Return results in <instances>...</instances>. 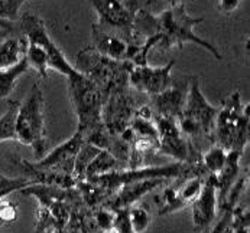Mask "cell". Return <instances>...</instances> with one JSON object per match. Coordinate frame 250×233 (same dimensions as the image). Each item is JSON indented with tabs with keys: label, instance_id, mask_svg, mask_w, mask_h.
<instances>
[{
	"label": "cell",
	"instance_id": "obj_21",
	"mask_svg": "<svg viewBox=\"0 0 250 233\" xmlns=\"http://www.w3.org/2000/svg\"><path fill=\"white\" fill-rule=\"evenodd\" d=\"M226 160H227V151L218 144L213 145L204 154V166L211 173V176H217L221 171V168L226 164Z\"/></svg>",
	"mask_w": 250,
	"mask_h": 233
},
{
	"label": "cell",
	"instance_id": "obj_3",
	"mask_svg": "<svg viewBox=\"0 0 250 233\" xmlns=\"http://www.w3.org/2000/svg\"><path fill=\"white\" fill-rule=\"evenodd\" d=\"M16 141L34 150L36 160L45 156L46 134H45V100L43 92L36 82L29 90L16 114Z\"/></svg>",
	"mask_w": 250,
	"mask_h": 233
},
{
	"label": "cell",
	"instance_id": "obj_20",
	"mask_svg": "<svg viewBox=\"0 0 250 233\" xmlns=\"http://www.w3.org/2000/svg\"><path fill=\"white\" fill-rule=\"evenodd\" d=\"M114 157L107 153V151H99V154L90 161V164L85 168V174L88 176V179L96 177V176H102L110 173L114 167Z\"/></svg>",
	"mask_w": 250,
	"mask_h": 233
},
{
	"label": "cell",
	"instance_id": "obj_18",
	"mask_svg": "<svg viewBox=\"0 0 250 233\" xmlns=\"http://www.w3.org/2000/svg\"><path fill=\"white\" fill-rule=\"evenodd\" d=\"M25 59L29 65V69H34L38 72L39 76L46 78L48 76V55L46 52L36 43L28 42L26 45V51H25Z\"/></svg>",
	"mask_w": 250,
	"mask_h": 233
},
{
	"label": "cell",
	"instance_id": "obj_7",
	"mask_svg": "<svg viewBox=\"0 0 250 233\" xmlns=\"http://www.w3.org/2000/svg\"><path fill=\"white\" fill-rule=\"evenodd\" d=\"M21 28L26 42H32L39 45L48 55V67L64 75L65 78H71L80 73V71L67 59L64 52L55 43V40L48 34L43 20L34 13H23L21 19Z\"/></svg>",
	"mask_w": 250,
	"mask_h": 233
},
{
	"label": "cell",
	"instance_id": "obj_25",
	"mask_svg": "<svg viewBox=\"0 0 250 233\" xmlns=\"http://www.w3.org/2000/svg\"><path fill=\"white\" fill-rule=\"evenodd\" d=\"M18 206L16 203L7 200L6 197L0 199V226L12 225L18 220Z\"/></svg>",
	"mask_w": 250,
	"mask_h": 233
},
{
	"label": "cell",
	"instance_id": "obj_11",
	"mask_svg": "<svg viewBox=\"0 0 250 233\" xmlns=\"http://www.w3.org/2000/svg\"><path fill=\"white\" fill-rule=\"evenodd\" d=\"M158 131V147L162 154L171 156L178 161H185L189 156V147L184 140L178 120L168 117H155Z\"/></svg>",
	"mask_w": 250,
	"mask_h": 233
},
{
	"label": "cell",
	"instance_id": "obj_23",
	"mask_svg": "<svg viewBox=\"0 0 250 233\" xmlns=\"http://www.w3.org/2000/svg\"><path fill=\"white\" fill-rule=\"evenodd\" d=\"M129 217H130V223H132L135 233L145 232L150 223V216H149L147 210L141 206L129 207Z\"/></svg>",
	"mask_w": 250,
	"mask_h": 233
},
{
	"label": "cell",
	"instance_id": "obj_27",
	"mask_svg": "<svg viewBox=\"0 0 250 233\" xmlns=\"http://www.w3.org/2000/svg\"><path fill=\"white\" fill-rule=\"evenodd\" d=\"M239 3H240V0H220L218 7L224 13H231L239 7Z\"/></svg>",
	"mask_w": 250,
	"mask_h": 233
},
{
	"label": "cell",
	"instance_id": "obj_10",
	"mask_svg": "<svg viewBox=\"0 0 250 233\" xmlns=\"http://www.w3.org/2000/svg\"><path fill=\"white\" fill-rule=\"evenodd\" d=\"M90 1L99 16L97 25L136 36L133 32L135 15L120 0H90Z\"/></svg>",
	"mask_w": 250,
	"mask_h": 233
},
{
	"label": "cell",
	"instance_id": "obj_6",
	"mask_svg": "<svg viewBox=\"0 0 250 233\" xmlns=\"http://www.w3.org/2000/svg\"><path fill=\"white\" fill-rule=\"evenodd\" d=\"M217 114L218 108L206 100L200 87L198 76H191L187 101L178 117V125L182 134L191 137L213 135Z\"/></svg>",
	"mask_w": 250,
	"mask_h": 233
},
{
	"label": "cell",
	"instance_id": "obj_30",
	"mask_svg": "<svg viewBox=\"0 0 250 233\" xmlns=\"http://www.w3.org/2000/svg\"><path fill=\"white\" fill-rule=\"evenodd\" d=\"M203 233H208V231H204V232H203Z\"/></svg>",
	"mask_w": 250,
	"mask_h": 233
},
{
	"label": "cell",
	"instance_id": "obj_19",
	"mask_svg": "<svg viewBox=\"0 0 250 233\" xmlns=\"http://www.w3.org/2000/svg\"><path fill=\"white\" fill-rule=\"evenodd\" d=\"M19 101H7V109L0 115V143L1 141H16V114L19 108Z\"/></svg>",
	"mask_w": 250,
	"mask_h": 233
},
{
	"label": "cell",
	"instance_id": "obj_12",
	"mask_svg": "<svg viewBox=\"0 0 250 233\" xmlns=\"http://www.w3.org/2000/svg\"><path fill=\"white\" fill-rule=\"evenodd\" d=\"M189 78L191 76L184 79H172V84L165 91L150 97V108L156 112V117L178 120L188 95Z\"/></svg>",
	"mask_w": 250,
	"mask_h": 233
},
{
	"label": "cell",
	"instance_id": "obj_14",
	"mask_svg": "<svg viewBox=\"0 0 250 233\" xmlns=\"http://www.w3.org/2000/svg\"><path fill=\"white\" fill-rule=\"evenodd\" d=\"M84 143L85 141H84L83 134L77 131L70 140H67L65 143H62L57 148H54L51 153L45 154L41 160H38L34 167L39 168V170H48V168H55V167L62 166L68 161H72L77 157V154L81 150Z\"/></svg>",
	"mask_w": 250,
	"mask_h": 233
},
{
	"label": "cell",
	"instance_id": "obj_28",
	"mask_svg": "<svg viewBox=\"0 0 250 233\" xmlns=\"http://www.w3.org/2000/svg\"><path fill=\"white\" fill-rule=\"evenodd\" d=\"M165 1L169 6H179V4H185L187 1H192V0H165Z\"/></svg>",
	"mask_w": 250,
	"mask_h": 233
},
{
	"label": "cell",
	"instance_id": "obj_2",
	"mask_svg": "<svg viewBox=\"0 0 250 233\" xmlns=\"http://www.w3.org/2000/svg\"><path fill=\"white\" fill-rule=\"evenodd\" d=\"M81 73L88 76L103 92L104 100L108 95L127 88V76L132 64L127 61H114L96 52L91 46L77 55V65ZM106 102V101H104Z\"/></svg>",
	"mask_w": 250,
	"mask_h": 233
},
{
	"label": "cell",
	"instance_id": "obj_9",
	"mask_svg": "<svg viewBox=\"0 0 250 233\" xmlns=\"http://www.w3.org/2000/svg\"><path fill=\"white\" fill-rule=\"evenodd\" d=\"M174 65L175 61H171L164 67L132 65L127 76V84L149 97L158 95L172 84L171 71Z\"/></svg>",
	"mask_w": 250,
	"mask_h": 233
},
{
	"label": "cell",
	"instance_id": "obj_26",
	"mask_svg": "<svg viewBox=\"0 0 250 233\" xmlns=\"http://www.w3.org/2000/svg\"><path fill=\"white\" fill-rule=\"evenodd\" d=\"M19 9L18 0H0V23L4 20H16Z\"/></svg>",
	"mask_w": 250,
	"mask_h": 233
},
{
	"label": "cell",
	"instance_id": "obj_1",
	"mask_svg": "<svg viewBox=\"0 0 250 233\" xmlns=\"http://www.w3.org/2000/svg\"><path fill=\"white\" fill-rule=\"evenodd\" d=\"M204 22V18H194L188 15L185 4L179 6H168L165 10H162L159 15L155 16L153 23V36L156 46L159 49H169V48H181L185 43H195L210 52L217 61H220L223 56L218 51V48L213 43L201 39L198 35H195V26L201 25Z\"/></svg>",
	"mask_w": 250,
	"mask_h": 233
},
{
	"label": "cell",
	"instance_id": "obj_22",
	"mask_svg": "<svg viewBox=\"0 0 250 233\" xmlns=\"http://www.w3.org/2000/svg\"><path fill=\"white\" fill-rule=\"evenodd\" d=\"M201 187H203V181L198 177H195V179H191L189 181H187L181 187V190H177V197H178L181 207L191 204L194 200L197 199L200 192H201Z\"/></svg>",
	"mask_w": 250,
	"mask_h": 233
},
{
	"label": "cell",
	"instance_id": "obj_8",
	"mask_svg": "<svg viewBox=\"0 0 250 233\" xmlns=\"http://www.w3.org/2000/svg\"><path fill=\"white\" fill-rule=\"evenodd\" d=\"M184 171L182 163L171 164L164 167H149V168H135L130 171H110L102 176L91 177L94 183H97L102 187L106 189H116L119 186H125L135 181H143V180H152V179H171L178 177Z\"/></svg>",
	"mask_w": 250,
	"mask_h": 233
},
{
	"label": "cell",
	"instance_id": "obj_5",
	"mask_svg": "<svg viewBox=\"0 0 250 233\" xmlns=\"http://www.w3.org/2000/svg\"><path fill=\"white\" fill-rule=\"evenodd\" d=\"M68 79V91L71 102L78 118V133L85 137L99 128L103 121L102 112L104 105V95L102 90L84 73H78Z\"/></svg>",
	"mask_w": 250,
	"mask_h": 233
},
{
	"label": "cell",
	"instance_id": "obj_17",
	"mask_svg": "<svg viewBox=\"0 0 250 233\" xmlns=\"http://www.w3.org/2000/svg\"><path fill=\"white\" fill-rule=\"evenodd\" d=\"M29 71V65L25 56L15 65L0 71V100H6L13 92L18 81Z\"/></svg>",
	"mask_w": 250,
	"mask_h": 233
},
{
	"label": "cell",
	"instance_id": "obj_29",
	"mask_svg": "<svg viewBox=\"0 0 250 233\" xmlns=\"http://www.w3.org/2000/svg\"><path fill=\"white\" fill-rule=\"evenodd\" d=\"M25 1H26V0H18V4H19V6H22V4H23Z\"/></svg>",
	"mask_w": 250,
	"mask_h": 233
},
{
	"label": "cell",
	"instance_id": "obj_13",
	"mask_svg": "<svg viewBox=\"0 0 250 233\" xmlns=\"http://www.w3.org/2000/svg\"><path fill=\"white\" fill-rule=\"evenodd\" d=\"M192 222L197 229H206L213 222L217 209V187L214 176L203 183L198 197L192 203Z\"/></svg>",
	"mask_w": 250,
	"mask_h": 233
},
{
	"label": "cell",
	"instance_id": "obj_16",
	"mask_svg": "<svg viewBox=\"0 0 250 233\" xmlns=\"http://www.w3.org/2000/svg\"><path fill=\"white\" fill-rule=\"evenodd\" d=\"M26 45L25 37H6L0 43V71L18 64L25 56Z\"/></svg>",
	"mask_w": 250,
	"mask_h": 233
},
{
	"label": "cell",
	"instance_id": "obj_4",
	"mask_svg": "<svg viewBox=\"0 0 250 233\" xmlns=\"http://www.w3.org/2000/svg\"><path fill=\"white\" fill-rule=\"evenodd\" d=\"M214 131L218 145L226 151L243 153L249 141V107H243L239 92L227 97L218 108Z\"/></svg>",
	"mask_w": 250,
	"mask_h": 233
},
{
	"label": "cell",
	"instance_id": "obj_15",
	"mask_svg": "<svg viewBox=\"0 0 250 233\" xmlns=\"http://www.w3.org/2000/svg\"><path fill=\"white\" fill-rule=\"evenodd\" d=\"M164 180L162 179H152V180H143V181H135L125 184L120 195L114 200V209H122V207H130L136 200H139L145 193L150 192L156 186H159Z\"/></svg>",
	"mask_w": 250,
	"mask_h": 233
},
{
	"label": "cell",
	"instance_id": "obj_24",
	"mask_svg": "<svg viewBox=\"0 0 250 233\" xmlns=\"http://www.w3.org/2000/svg\"><path fill=\"white\" fill-rule=\"evenodd\" d=\"M111 228L114 229V233H135L129 217V207L114 209Z\"/></svg>",
	"mask_w": 250,
	"mask_h": 233
}]
</instances>
